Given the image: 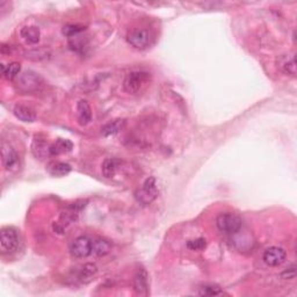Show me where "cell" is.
I'll return each instance as SVG.
<instances>
[{
	"mask_svg": "<svg viewBox=\"0 0 297 297\" xmlns=\"http://www.w3.org/2000/svg\"><path fill=\"white\" fill-rule=\"evenodd\" d=\"M151 80V74L146 71H134L127 74L123 80V89L129 94H138Z\"/></svg>",
	"mask_w": 297,
	"mask_h": 297,
	"instance_id": "1",
	"label": "cell"
},
{
	"mask_svg": "<svg viewBox=\"0 0 297 297\" xmlns=\"http://www.w3.org/2000/svg\"><path fill=\"white\" fill-rule=\"evenodd\" d=\"M20 246V234L15 228L6 227L0 234V251L2 254H12Z\"/></svg>",
	"mask_w": 297,
	"mask_h": 297,
	"instance_id": "2",
	"label": "cell"
},
{
	"mask_svg": "<svg viewBox=\"0 0 297 297\" xmlns=\"http://www.w3.org/2000/svg\"><path fill=\"white\" fill-rule=\"evenodd\" d=\"M216 225L221 232L232 236V234L239 232L240 229H242L243 223L240 217L237 216L236 214H232V212H224V214H221L220 216L217 217Z\"/></svg>",
	"mask_w": 297,
	"mask_h": 297,
	"instance_id": "3",
	"label": "cell"
},
{
	"mask_svg": "<svg viewBox=\"0 0 297 297\" xmlns=\"http://www.w3.org/2000/svg\"><path fill=\"white\" fill-rule=\"evenodd\" d=\"M158 195V189H157V183H156V179L153 177H150L145 180V183H143L142 188L136 193V198L138 200V202L142 205H150L155 201L156 198Z\"/></svg>",
	"mask_w": 297,
	"mask_h": 297,
	"instance_id": "4",
	"label": "cell"
},
{
	"mask_svg": "<svg viewBox=\"0 0 297 297\" xmlns=\"http://www.w3.org/2000/svg\"><path fill=\"white\" fill-rule=\"evenodd\" d=\"M152 40V35L150 30L144 28H138V29L131 30L128 35V42L130 43L134 48L143 50L150 46Z\"/></svg>",
	"mask_w": 297,
	"mask_h": 297,
	"instance_id": "5",
	"label": "cell"
},
{
	"mask_svg": "<svg viewBox=\"0 0 297 297\" xmlns=\"http://www.w3.org/2000/svg\"><path fill=\"white\" fill-rule=\"evenodd\" d=\"M70 251L74 258H87L92 253V239L86 236L78 237L71 244Z\"/></svg>",
	"mask_w": 297,
	"mask_h": 297,
	"instance_id": "6",
	"label": "cell"
},
{
	"mask_svg": "<svg viewBox=\"0 0 297 297\" xmlns=\"http://www.w3.org/2000/svg\"><path fill=\"white\" fill-rule=\"evenodd\" d=\"M286 258L287 252L282 248H279V246L268 248L264 252V255H262V260L265 261L266 265L271 266V267H276V266L283 264Z\"/></svg>",
	"mask_w": 297,
	"mask_h": 297,
	"instance_id": "7",
	"label": "cell"
},
{
	"mask_svg": "<svg viewBox=\"0 0 297 297\" xmlns=\"http://www.w3.org/2000/svg\"><path fill=\"white\" fill-rule=\"evenodd\" d=\"M17 85L23 92H33L40 85V77L36 73L27 71L18 78Z\"/></svg>",
	"mask_w": 297,
	"mask_h": 297,
	"instance_id": "8",
	"label": "cell"
},
{
	"mask_svg": "<svg viewBox=\"0 0 297 297\" xmlns=\"http://www.w3.org/2000/svg\"><path fill=\"white\" fill-rule=\"evenodd\" d=\"M134 292L136 295L146 296L149 292V276L145 270H139L134 277Z\"/></svg>",
	"mask_w": 297,
	"mask_h": 297,
	"instance_id": "9",
	"label": "cell"
},
{
	"mask_svg": "<svg viewBox=\"0 0 297 297\" xmlns=\"http://www.w3.org/2000/svg\"><path fill=\"white\" fill-rule=\"evenodd\" d=\"M19 156L12 146L2 145V165L6 171H13L18 167Z\"/></svg>",
	"mask_w": 297,
	"mask_h": 297,
	"instance_id": "10",
	"label": "cell"
},
{
	"mask_svg": "<svg viewBox=\"0 0 297 297\" xmlns=\"http://www.w3.org/2000/svg\"><path fill=\"white\" fill-rule=\"evenodd\" d=\"M279 68L283 73L289 76H296V61L294 55H284L279 59Z\"/></svg>",
	"mask_w": 297,
	"mask_h": 297,
	"instance_id": "11",
	"label": "cell"
},
{
	"mask_svg": "<svg viewBox=\"0 0 297 297\" xmlns=\"http://www.w3.org/2000/svg\"><path fill=\"white\" fill-rule=\"evenodd\" d=\"M72 149H73L72 142H70L69 139L59 138L50 145L49 152L50 156H59V155H63V153L70 152Z\"/></svg>",
	"mask_w": 297,
	"mask_h": 297,
	"instance_id": "12",
	"label": "cell"
},
{
	"mask_svg": "<svg viewBox=\"0 0 297 297\" xmlns=\"http://www.w3.org/2000/svg\"><path fill=\"white\" fill-rule=\"evenodd\" d=\"M78 109V118H79L80 124L86 126L92 120V109L86 100H80L77 106Z\"/></svg>",
	"mask_w": 297,
	"mask_h": 297,
	"instance_id": "13",
	"label": "cell"
},
{
	"mask_svg": "<svg viewBox=\"0 0 297 297\" xmlns=\"http://www.w3.org/2000/svg\"><path fill=\"white\" fill-rule=\"evenodd\" d=\"M14 115L23 122H34L36 120V114L32 108L24 105H17L14 107Z\"/></svg>",
	"mask_w": 297,
	"mask_h": 297,
	"instance_id": "14",
	"label": "cell"
},
{
	"mask_svg": "<svg viewBox=\"0 0 297 297\" xmlns=\"http://www.w3.org/2000/svg\"><path fill=\"white\" fill-rule=\"evenodd\" d=\"M112 244L108 240L102 238H96L92 240V253H94L98 257H105L111 253Z\"/></svg>",
	"mask_w": 297,
	"mask_h": 297,
	"instance_id": "15",
	"label": "cell"
},
{
	"mask_svg": "<svg viewBox=\"0 0 297 297\" xmlns=\"http://www.w3.org/2000/svg\"><path fill=\"white\" fill-rule=\"evenodd\" d=\"M20 35L27 43H29V45H36L40 41L41 32L37 27L29 26L23 28L20 32Z\"/></svg>",
	"mask_w": 297,
	"mask_h": 297,
	"instance_id": "16",
	"label": "cell"
},
{
	"mask_svg": "<svg viewBox=\"0 0 297 297\" xmlns=\"http://www.w3.org/2000/svg\"><path fill=\"white\" fill-rule=\"evenodd\" d=\"M70 165L68 162H63V161H54L48 166V171L49 173L51 174L52 177H64L67 176L71 172Z\"/></svg>",
	"mask_w": 297,
	"mask_h": 297,
	"instance_id": "17",
	"label": "cell"
},
{
	"mask_svg": "<svg viewBox=\"0 0 297 297\" xmlns=\"http://www.w3.org/2000/svg\"><path fill=\"white\" fill-rule=\"evenodd\" d=\"M96 273H98V267L94 264H86L81 266L79 273H78V280L80 282L87 283L95 276Z\"/></svg>",
	"mask_w": 297,
	"mask_h": 297,
	"instance_id": "18",
	"label": "cell"
},
{
	"mask_svg": "<svg viewBox=\"0 0 297 297\" xmlns=\"http://www.w3.org/2000/svg\"><path fill=\"white\" fill-rule=\"evenodd\" d=\"M121 161L116 158H107L102 164L101 171L105 178H113L120 167Z\"/></svg>",
	"mask_w": 297,
	"mask_h": 297,
	"instance_id": "19",
	"label": "cell"
},
{
	"mask_svg": "<svg viewBox=\"0 0 297 297\" xmlns=\"http://www.w3.org/2000/svg\"><path fill=\"white\" fill-rule=\"evenodd\" d=\"M124 126H126V121L118 118V120H114L107 124H105V126L101 128V133L104 136L115 135L118 131L123 129Z\"/></svg>",
	"mask_w": 297,
	"mask_h": 297,
	"instance_id": "20",
	"label": "cell"
},
{
	"mask_svg": "<svg viewBox=\"0 0 297 297\" xmlns=\"http://www.w3.org/2000/svg\"><path fill=\"white\" fill-rule=\"evenodd\" d=\"M32 148H33V153H34V156H35V157L43 158V157H46V155L50 156V152H49L50 145L46 144V140L40 139V138H35L33 142Z\"/></svg>",
	"mask_w": 297,
	"mask_h": 297,
	"instance_id": "21",
	"label": "cell"
},
{
	"mask_svg": "<svg viewBox=\"0 0 297 297\" xmlns=\"http://www.w3.org/2000/svg\"><path fill=\"white\" fill-rule=\"evenodd\" d=\"M21 71V65L20 63H17V62H13V63H9L8 65H2V76H4L6 79H14L15 77L19 76Z\"/></svg>",
	"mask_w": 297,
	"mask_h": 297,
	"instance_id": "22",
	"label": "cell"
},
{
	"mask_svg": "<svg viewBox=\"0 0 297 297\" xmlns=\"http://www.w3.org/2000/svg\"><path fill=\"white\" fill-rule=\"evenodd\" d=\"M223 290L220 287L214 286V284H206L202 286L199 290V295L201 296H217V295H223Z\"/></svg>",
	"mask_w": 297,
	"mask_h": 297,
	"instance_id": "23",
	"label": "cell"
},
{
	"mask_svg": "<svg viewBox=\"0 0 297 297\" xmlns=\"http://www.w3.org/2000/svg\"><path fill=\"white\" fill-rule=\"evenodd\" d=\"M83 30H85V27L79 26V24H67V26H64L62 32H63L65 36L73 37L83 32Z\"/></svg>",
	"mask_w": 297,
	"mask_h": 297,
	"instance_id": "24",
	"label": "cell"
},
{
	"mask_svg": "<svg viewBox=\"0 0 297 297\" xmlns=\"http://www.w3.org/2000/svg\"><path fill=\"white\" fill-rule=\"evenodd\" d=\"M206 246H207V242L205 238H196L187 242V248L190 251H202L206 249Z\"/></svg>",
	"mask_w": 297,
	"mask_h": 297,
	"instance_id": "25",
	"label": "cell"
},
{
	"mask_svg": "<svg viewBox=\"0 0 297 297\" xmlns=\"http://www.w3.org/2000/svg\"><path fill=\"white\" fill-rule=\"evenodd\" d=\"M295 275H296V267H295V265H292L289 268H287L286 271L282 272L281 276H282V279H284V280H290V279H294Z\"/></svg>",
	"mask_w": 297,
	"mask_h": 297,
	"instance_id": "26",
	"label": "cell"
}]
</instances>
